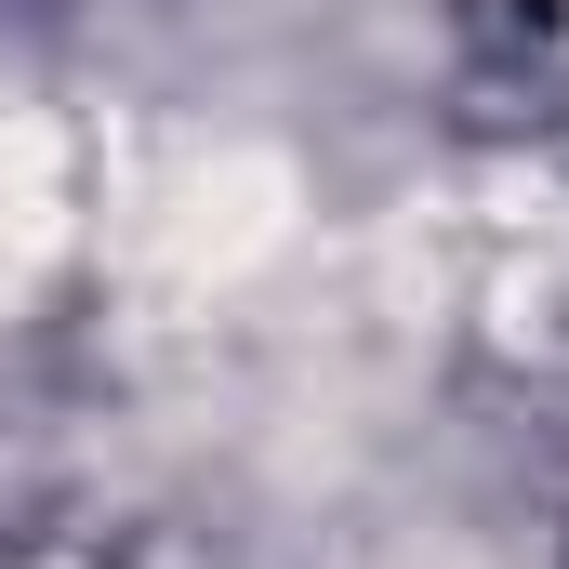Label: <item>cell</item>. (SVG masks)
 <instances>
[{"mask_svg":"<svg viewBox=\"0 0 569 569\" xmlns=\"http://www.w3.org/2000/svg\"><path fill=\"white\" fill-rule=\"evenodd\" d=\"M67 212H80V199H67V146H53V120L0 93V305L40 279V252L67 239Z\"/></svg>","mask_w":569,"mask_h":569,"instance_id":"6da1fadb","label":"cell"}]
</instances>
